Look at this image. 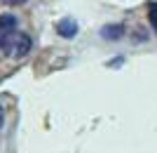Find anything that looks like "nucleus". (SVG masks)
I'll return each mask as SVG.
<instances>
[{
	"label": "nucleus",
	"mask_w": 157,
	"mask_h": 153,
	"mask_svg": "<svg viewBox=\"0 0 157 153\" xmlns=\"http://www.w3.org/2000/svg\"><path fill=\"white\" fill-rule=\"evenodd\" d=\"M31 38H28L26 33H21V31H10L7 33V38L0 42V47H2V52L10 57V59H24L28 52H31Z\"/></svg>",
	"instance_id": "f257e3e1"
},
{
	"label": "nucleus",
	"mask_w": 157,
	"mask_h": 153,
	"mask_svg": "<svg viewBox=\"0 0 157 153\" xmlns=\"http://www.w3.org/2000/svg\"><path fill=\"white\" fill-rule=\"evenodd\" d=\"M101 38H105V40H120V38H124V26H122V24L103 26V31H101Z\"/></svg>",
	"instance_id": "20e7f679"
},
{
	"label": "nucleus",
	"mask_w": 157,
	"mask_h": 153,
	"mask_svg": "<svg viewBox=\"0 0 157 153\" xmlns=\"http://www.w3.org/2000/svg\"><path fill=\"white\" fill-rule=\"evenodd\" d=\"M7 2H12V5H14V2H24V0H7Z\"/></svg>",
	"instance_id": "423d86ee"
},
{
	"label": "nucleus",
	"mask_w": 157,
	"mask_h": 153,
	"mask_svg": "<svg viewBox=\"0 0 157 153\" xmlns=\"http://www.w3.org/2000/svg\"><path fill=\"white\" fill-rule=\"evenodd\" d=\"M148 17H150L152 26H155V31H157V2H150V5H148Z\"/></svg>",
	"instance_id": "39448f33"
},
{
	"label": "nucleus",
	"mask_w": 157,
	"mask_h": 153,
	"mask_svg": "<svg viewBox=\"0 0 157 153\" xmlns=\"http://www.w3.org/2000/svg\"><path fill=\"white\" fill-rule=\"evenodd\" d=\"M56 31H59L61 38H75V35H78V24L73 19H61L59 24H56Z\"/></svg>",
	"instance_id": "f03ea898"
},
{
	"label": "nucleus",
	"mask_w": 157,
	"mask_h": 153,
	"mask_svg": "<svg viewBox=\"0 0 157 153\" xmlns=\"http://www.w3.org/2000/svg\"><path fill=\"white\" fill-rule=\"evenodd\" d=\"M17 28V17L14 14H2L0 17V42L7 38V33L10 31H14Z\"/></svg>",
	"instance_id": "7ed1b4c3"
}]
</instances>
